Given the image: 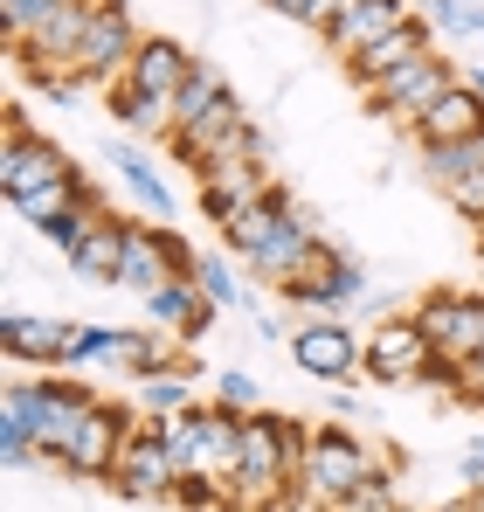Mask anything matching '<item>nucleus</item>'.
Here are the masks:
<instances>
[{
    "label": "nucleus",
    "mask_w": 484,
    "mask_h": 512,
    "mask_svg": "<svg viewBox=\"0 0 484 512\" xmlns=\"http://www.w3.org/2000/svg\"><path fill=\"white\" fill-rule=\"evenodd\" d=\"M381 471H395V457L388 450H374L367 436H353L346 423H319L312 429V443H305V457H298V499H346L353 485H367V478H381Z\"/></svg>",
    "instance_id": "f257e3e1"
},
{
    "label": "nucleus",
    "mask_w": 484,
    "mask_h": 512,
    "mask_svg": "<svg viewBox=\"0 0 484 512\" xmlns=\"http://www.w3.org/2000/svg\"><path fill=\"white\" fill-rule=\"evenodd\" d=\"M166 153L187 173H208L215 160H270V139L249 125V111L236 104V90H222L194 125H173L166 132Z\"/></svg>",
    "instance_id": "f03ea898"
},
{
    "label": "nucleus",
    "mask_w": 484,
    "mask_h": 512,
    "mask_svg": "<svg viewBox=\"0 0 484 512\" xmlns=\"http://www.w3.org/2000/svg\"><path fill=\"white\" fill-rule=\"evenodd\" d=\"M0 402H14V409L28 416L35 443H42V464H49V457L70 443V429L90 416L97 388H90V381H77V374H63V367H42L35 381H28V374H14V381L0 388Z\"/></svg>",
    "instance_id": "7ed1b4c3"
},
{
    "label": "nucleus",
    "mask_w": 484,
    "mask_h": 512,
    "mask_svg": "<svg viewBox=\"0 0 484 512\" xmlns=\"http://www.w3.org/2000/svg\"><path fill=\"white\" fill-rule=\"evenodd\" d=\"M242 423L249 416H236V409H180V416H166V443H173V464L180 471H208V478H236L242 464Z\"/></svg>",
    "instance_id": "20e7f679"
},
{
    "label": "nucleus",
    "mask_w": 484,
    "mask_h": 512,
    "mask_svg": "<svg viewBox=\"0 0 484 512\" xmlns=\"http://www.w3.org/2000/svg\"><path fill=\"white\" fill-rule=\"evenodd\" d=\"M70 153L49 139V132H35L28 125V111L14 104L7 111V132H0V194L21 208L28 194H42V187H56V180H70Z\"/></svg>",
    "instance_id": "39448f33"
},
{
    "label": "nucleus",
    "mask_w": 484,
    "mask_h": 512,
    "mask_svg": "<svg viewBox=\"0 0 484 512\" xmlns=\"http://www.w3.org/2000/svg\"><path fill=\"white\" fill-rule=\"evenodd\" d=\"M104 485H111L118 499H132V506H166V499H173L180 464H173V443H166L160 416L132 423V436H125V450H118V464H111Z\"/></svg>",
    "instance_id": "423d86ee"
},
{
    "label": "nucleus",
    "mask_w": 484,
    "mask_h": 512,
    "mask_svg": "<svg viewBox=\"0 0 484 512\" xmlns=\"http://www.w3.org/2000/svg\"><path fill=\"white\" fill-rule=\"evenodd\" d=\"M415 326L429 333L436 360H450L457 374L484 353V291H429L415 305Z\"/></svg>",
    "instance_id": "0eeeda50"
},
{
    "label": "nucleus",
    "mask_w": 484,
    "mask_h": 512,
    "mask_svg": "<svg viewBox=\"0 0 484 512\" xmlns=\"http://www.w3.org/2000/svg\"><path fill=\"white\" fill-rule=\"evenodd\" d=\"M429 367H436V346L415 326V312H408V319H381V326L367 333V346H360V374L381 381V388H422Z\"/></svg>",
    "instance_id": "6e6552de"
},
{
    "label": "nucleus",
    "mask_w": 484,
    "mask_h": 512,
    "mask_svg": "<svg viewBox=\"0 0 484 512\" xmlns=\"http://www.w3.org/2000/svg\"><path fill=\"white\" fill-rule=\"evenodd\" d=\"M132 409L125 402H90V416L70 429V443L49 457V471H70V478H111V464H118V450H125V436H132Z\"/></svg>",
    "instance_id": "1a4fd4ad"
},
{
    "label": "nucleus",
    "mask_w": 484,
    "mask_h": 512,
    "mask_svg": "<svg viewBox=\"0 0 484 512\" xmlns=\"http://www.w3.org/2000/svg\"><path fill=\"white\" fill-rule=\"evenodd\" d=\"M277 298H284V305H298V312H312V319H339L346 305H360V298H367V270H360L346 250H325L312 270L284 277V284H277Z\"/></svg>",
    "instance_id": "9d476101"
},
{
    "label": "nucleus",
    "mask_w": 484,
    "mask_h": 512,
    "mask_svg": "<svg viewBox=\"0 0 484 512\" xmlns=\"http://www.w3.org/2000/svg\"><path fill=\"white\" fill-rule=\"evenodd\" d=\"M450 84H457V63L429 49V56H415V63H402V70H388L381 84L367 90V111H374V118H395V125H415V118H422Z\"/></svg>",
    "instance_id": "9b49d317"
},
{
    "label": "nucleus",
    "mask_w": 484,
    "mask_h": 512,
    "mask_svg": "<svg viewBox=\"0 0 484 512\" xmlns=\"http://www.w3.org/2000/svg\"><path fill=\"white\" fill-rule=\"evenodd\" d=\"M139 42H146V35L132 28V7H125V0H97L90 35H83V56H77V84H118Z\"/></svg>",
    "instance_id": "f8f14e48"
},
{
    "label": "nucleus",
    "mask_w": 484,
    "mask_h": 512,
    "mask_svg": "<svg viewBox=\"0 0 484 512\" xmlns=\"http://www.w3.org/2000/svg\"><path fill=\"white\" fill-rule=\"evenodd\" d=\"M360 346H367V333H353L346 319H305L291 333V360L325 388H346L360 374Z\"/></svg>",
    "instance_id": "ddd939ff"
},
{
    "label": "nucleus",
    "mask_w": 484,
    "mask_h": 512,
    "mask_svg": "<svg viewBox=\"0 0 484 512\" xmlns=\"http://www.w3.org/2000/svg\"><path fill=\"white\" fill-rule=\"evenodd\" d=\"M325 250H332V243L319 236V222H312V215H305V208L291 201V208H284V222L270 229V243H263V250L249 256L242 270H249V277H270V284H284V277L312 270V263H319Z\"/></svg>",
    "instance_id": "4468645a"
},
{
    "label": "nucleus",
    "mask_w": 484,
    "mask_h": 512,
    "mask_svg": "<svg viewBox=\"0 0 484 512\" xmlns=\"http://www.w3.org/2000/svg\"><path fill=\"white\" fill-rule=\"evenodd\" d=\"M277 180H270V160H215L201 173V215L222 229L229 215H242L249 201H270Z\"/></svg>",
    "instance_id": "2eb2a0df"
},
{
    "label": "nucleus",
    "mask_w": 484,
    "mask_h": 512,
    "mask_svg": "<svg viewBox=\"0 0 484 512\" xmlns=\"http://www.w3.org/2000/svg\"><path fill=\"white\" fill-rule=\"evenodd\" d=\"M139 305H146V319H153V326L180 333V346H194L201 333H215V319H222V305H208L194 277H166V284H153Z\"/></svg>",
    "instance_id": "dca6fc26"
},
{
    "label": "nucleus",
    "mask_w": 484,
    "mask_h": 512,
    "mask_svg": "<svg viewBox=\"0 0 484 512\" xmlns=\"http://www.w3.org/2000/svg\"><path fill=\"white\" fill-rule=\"evenodd\" d=\"M429 49H436V28H429L422 14H408L402 28H388L381 42H367V49H360V56L346 63V77H353L360 90H374L381 77H388V70H402V63H415V56H429Z\"/></svg>",
    "instance_id": "f3484780"
},
{
    "label": "nucleus",
    "mask_w": 484,
    "mask_h": 512,
    "mask_svg": "<svg viewBox=\"0 0 484 512\" xmlns=\"http://www.w3.org/2000/svg\"><path fill=\"white\" fill-rule=\"evenodd\" d=\"M70 319H42V312H7L0 319V353L14 367H63V346H70Z\"/></svg>",
    "instance_id": "a211bd4d"
},
{
    "label": "nucleus",
    "mask_w": 484,
    "mask_h": 512,
    "mask_svg": "<svg viewBox=\"0 0 484 512\" xmlns=\"http://www.w3.org/2000/svg\"><path fill=\"white\" fill-rule=\"evenodd\" d=\"M408 14H415L408 0H346V7H339V21L325 28V49H332L339 63H353L367 42H381L388 28H402Z\"/></svg>",
    "instance_id": "6ab92c4d"
},
{
    "label": "nucleus",
    "mask_w": 484,
    "mask_h": 512,
    "mask_svg": "<svg viewBox=\"0 0 484 512\" xmlns=\"http://www.w3.org/2000/svg\"><path fill=\"white\" fill-rule=\"evenodd\" d=\"M194 63H201V56H187L173 35H146V42L132 49V63H125V84L173 104V97H180V84L194 77Z\"/></svg>",
    "instance_id": "aec40b11"
},
{
    "label": "nucleus",
    "mask_w": 484,
    "mask_h": 512,
    "mask_svg": "<svg viewBox=\"0 0 484 512\" xmlns=\"http://www.w3.org/2000/svg\"><path fill=\"white\" fill-rule=\"evenodd\" d=\"M408 132H415V146H436V139H478L484 132V90L471 84V77H457V84L443 90Z\"/></svg>",
    "instance_id": "412c9836"
},
{
    "label": "nucleus",
    "mask_w": 484,
    "mask_h": 512,
    "mask_svg": "<svg viewBox=\"0 0 484 512\" xmlns=\"http://www.w3.org/2000/svg\"><path fill=\"white\" fill-rule=\"evenodd\" d=\"M104 167H118V180H125V194L153 215V222H173V187L160 180V167L146 160V146L125 132V139H104Z\"/></svg>",
    "instance_id": "4be33fe9"
},
{
    "label": "nucleus",
    "mask_w": 484,
    "mask_h": 512,
    "mask_svg": "<svg viewBox=\"0 0 484 512\" xmlns=\"http://www.w3.org/2000/svg\"><path fill=\"white\" fill-rule=\"evenodd\" d=\"M70 277L77 284H118V256H125V222L118 215H97L90 229H83L77 243H70Z\"/></svg>",
    "instance_id": "5701e85b"
},
{
    "label": "nucleus",
    "mask_w": 484,
    "mask_h": 512,
    "mask_svg": "<svg viewBox=\"0 0 484 512\" xmlns=\"http://www.w3.org/2000/svg\"><path fill=\"white\" fill-rule=\"evenodd\" d=\"M104 111H111V118H118V132H132V139L173 132V104H166V97H146V90H132L125 77H118V84H104Z\"/></svg>",
    "instance_id": "b1692460"
},
{
    "label": "nucleus",
    "mask_w": 484,
    "mask_h": 512,
    "mask_svg": "<svg viewBox=\"0 0 484 512\" xmlns=\"http://www.w3.org/2000/svg\"><path fill=\"white\" fill-rule=\"evenodd\" d=\"M284 208H291V194H284V187H277L270 201H249L242 215H229V222H222V243H229V250H236L242 263H249V256L270 243V229L284 222Z\"/></svg>",
    "instance_id": "393cba45"
},
{
    "label": "nucleus",
    "mask_w": 484,
    "mask_h": 512,
    "mask_svg": "<svg viewBox=\"0 0 484 512\" xmlns=\"http://www.w3.org/2000/svg\"><path fill=\"white\" fill-rule=\"evenodd\" d=\"M422 173H429V187H457V180H471L484 173V132L478 139H436V146H422Z\"/></svg>",
    "instance_id": "a878e982"
},
{
    "label": "nucleus",
    "mask_w": 484,
    "mask_h": 512,
    "mask_svg": "<svg viewBox=\"0 0 484 512\" xmlns=\"http://www.w3.org/2000/svg\"><path fill=\"white\" fill-rule=\"evenodd\" d=\"M173 360H180V333H166V326H153V319H146L139 333L125 326V353H118V367H125L132 381L160 374V367H173Z\"/></svg>",
    "instance_id": "bb28decb"
},
{
    "label": "nucleus",
    "mask_w": 484,
    "mask_h": 512,
    "mask_svg": "<svg viewBox=\"0 0 484 512\" xmlns=\"http://www.w3.org/2000/svg\"><path fill=\"white\" fill-rule=\"evenodd\" d=\"M187 388H194V367L187 360H173V367H160V374H146L139 388H132V402H139V416H180V409H194L187 402Z\"/></svg>",
    "instance_id": "cd10ccee"
},
{
    "label": "nucleus",
    "mask_w": 484,
    "mask_h": 512,
    "mask_svg": "<svg viewBox=\"0 0 484 512\" xmlns=\"http://www.w3.org/2000/svg\"><path fill=\"white\" fill-rule=\"evenodd\" d=\"M118 353H125V326H104V319H83L70 346H63V374H77V367H118Z\"/></svg>",
    "instance_id": "c85d7f7f"
},
{
    "label": "nucleus",
    "mask_w": 484,
    "mask_h": 512,
    "mask_svg": "<svg viewBox=\"0 0 484 512\" xmlns=\"http://www.w3.org/2000/svg\"><path fill=\"white\" fill-rule=\"evenodd\" d=\"M104 208V194H97V187H90V173H70V180H56V187H42V194H28V201H21V222H28V229H35V222H49V215H56V208Z\"/></svg>",
    "instance_id": "c756f323"
},
{
    "label": "nucleus",
    "mask_w": 484,
    "mask_h": 512,
    "mask_svg": "<svg viewBox=\"0 0 484 512\" xmlns=\"http://www.w3.org/2000/svg\"><path fill=\"white\" fill-rule=\"evenodd\" d=\"M0 464H7V471L42 464V443H35V429H28V416H21L14 402H0Z\"/></svg>",
    "instance_id": "7c9ffc66"
},
{
    "label": "nucleus",
    "mask_w": 484,
    "mask_h": 512,
    "mask_svg": "<svg viewBox=\"0 0 484 512\" xmlns=\"http://www.w3.org/2000/svg\"><path fill=\"white\" fill-rule=\"evenodd\" d=\"M222 90H229V84H222V70H215V63H194V77H187V84H180V97H173V125H194V118H201Z\"/></svg>",
    "instance_id": "2f4dec72"
},
{
    "label": "nucleus",
    "mask_w": 484,
    "mask_h": 512,
    "mask_svg": "<svg viewBox=\"0 0 484 512\" xmlns=\"http://www.w3.org/2000/svg\"><path fill=\"white\" fill-rule=\"evenodd\" d=\"M194 284H201V298H208V305H222V312H242V298H249V291H242V277L222 263V256H201V263H194Z\"/></svg>",
    "instance_id": "473e14b6"
},
{
    "label": "nucleus",
    "mask_w": 484,
    "mask_h": 512,
    "mask_svg": "<svg viewBox=\"0 0 484 512\" xmlns=\"http://www.w3.org/2000/svg\"><path fill=\"white\" fill-rule=\"evenodd\" d=\"M56 7H63V0H0V35H7V56H14L35 28H42Z\"/></svg>",
    "instance_id": "72a5a7b5"
},
{
    "label": "nucleus",
    "mask_w": 484,
    "mask_h": 512,
    "mask_svg": "<svg viewBox=\"0 0 484 512\" xmlns=\"http://www.w3.org/2000/svg\"><path fill=\"white\" fill-rule=\"evenodd\" d=\"M332 512H408V506H402V492H395V471H381V478L353 485L346 499H332Z\"/></svg>",
    "instance_id": "f704fd0d"
},
{
    "label": "nucleus",
    "mask_w": 484,
    "mask_h": 512,
    "mask_svg": "<svg viewBox=\"0 0 484 512\" xmlns=\"http://www.w3.org/2000/svg\"><path fill=\"white\" fill-rule=\"evenodd\" d=\"M215 402H222V409H236V416H256V409H263V388H256V374L222 367V374H215Z\"/></svg>",
    "instance_id": "c9c22d12"
},
{
    "label": "nucleus",
    "mask_w": 484,
    "mask_h": 512,
    "mask_svg": "<svg viewBox=\"0 0 484 512\" xmlns=\"http://www.w3.org/2000/svg\"><path fill=\"white\" fill-rule=\"evenodd\" d=\"M97 215H104V208H83V201H77V208H56L49 222H35V236H42V243H56V250H70Z\"/></svg>",
    "instance_id": "e433bc0d"
},
{
    "label": "nucleus",
    "mask_w": 484,
    "mask_h": 512,
    "mask_svg": "<svg viewBox=\"0 0 484 512\" xmlns=\"http://www.w3.org/2000/svg\"><path fill=\"white\" fill-rule=\"evenodd\" d=\"M270 7H277V14H284V21H298V28H332V21H339V7H346V0H270Z\"/></svg>",
    "instance_id": "4c0bfd02"
},
{
    "label": "nucleus",
    "mask_w": 484,
    "mask_h": 512,
    "mask_svg": "<svg viewBox=\"0 0 484 512\" xmlns=\"http://www.w3.org/2000/svg\"><path fill=\"white\" fill-rule=\"evenodd\" d=\"M415 14H422L436 35H471V21H464V14H471V0H422Z\"/></svg>",
    "instance_id": "58836bf2"
},
{
    "label": "nucleus",
    "mask_w": 484,
    "mask_h": 512,
    "mask_svg": "<svg viewBox=\"0 0 484 512\" xmlns=\"http://www.w3.org/2000/svg\"><path fill=\"white\" fill-rule=\"evenodd\" d=\"M450 208H457V215H471V222H484V173H471V180H457V187H450Z\"/></svg>",
    "instance_id": "ea45409f"
},
{
    "label": "nucleus",
    "mask_w": 484,
    "mask_h": 512,
    "mask_svg": "<svg viewBox=\"0 0 484 512\" xmlns=\"http://www.w3.org/2000/svg\"><path fill=\"white\" fill-rule=\"evenodd\" d=\"M457 478H464V485H484V429L471 436V443H464V457H457Z\"/></svg>",
    "instance_id": "a19ab883"
},
{
    "label": "nucleus",
    "mask_w": 484,
    "mask_h": 512,
    "mask_svg": "<svg viewBox=\"0 0 484 512\" xmlns=\"http://www.w3.org/2000/svg\"><path fill=\"white\" fill-rule=\"evenodd\" d=\"M256 340H263V346L284 340V319H277V312H256Z\"/></svg>",
    "instance_id": "79ce46f5"
},
{
    "label": "nucleus",
    "mask_w": 484,
    "mask_h": 512,
    "mask_svg": "<svg viewBox=\"0 0 484 512\" xmlns=\"http://www.w3.org/2000/svg\"><path fill=\"white\" fill-rule=\"evenodd\" d=\"M436 512H478V506H471V492H464V499H450V506H436Z\"/></svg>",
    "instance_id": "37998d69"
},
{
    "label": "nucleus",
    "mask_w": 484,
    "mask_h": 512,
    "mask_svg": "<svg viewBox=\"0 0 484 512\" xmlns=\"http://www.w3.org/2000/svg\"><path fill=\"white\" fill-rule=\"evenodd\" d=\"M291 512H332V506H319V499H298V506H291Z\"/></svg>",
    "instance_id": "c03bdc74"
},
{
    "label": "nucleus",
    "mask_w": 484,
    "mask_h": 512,
    "mask_svg": "<svg viewBox=\"0 0 484 512\" xmlns=\"http://www.w3.org/2000/svg\"><path fill=\"white\" fill-rule=\"evenodd\" d=\"M478 256H484V222H478Z\"/></svg>",
    "instance_id": "a18cd8bd"
}]
</instances>
